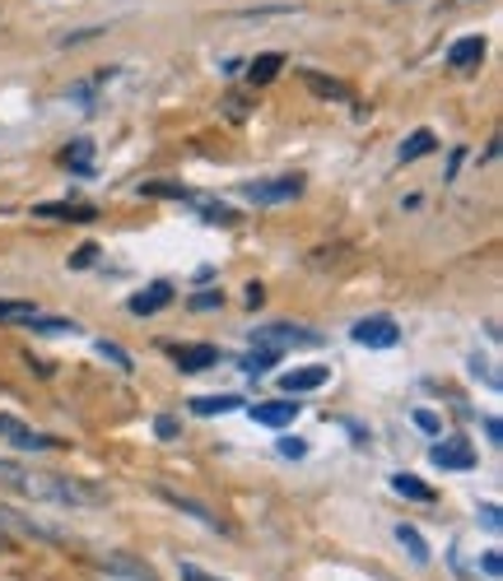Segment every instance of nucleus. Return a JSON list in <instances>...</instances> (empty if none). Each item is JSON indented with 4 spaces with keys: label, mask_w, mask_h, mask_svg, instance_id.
Returning <instances> with one entry per match:
<instances>
[{
    "label": "nucleus",
    "mask_w": 503,
    "mask_h": 581,
    "mask_svg": "<svg viewBox=\"0 0 503 581\" xmlns=\"http://www.w3.org/2000/svg\"><path fill=\"white\" fill-rule=\"evenodd\" d=\"M219 303H224L219 293H196V298H192V307H196V312H205V307H219Z\"/></svg>",
    "instance_id": "25"
},
{
    "label": "nucleus",
    "mask_w": 503,
    "mask_h": 581,
    "mask_svg": "<svg viewBox=\"0 0 503 581\" xmlns=\"http://www.w3.org/2000/svg\"><path fill=\"white\" fill-rule=\"evenodd\" d=\"M415 424H420L424 433H439V419H433L429 410H420V414H415Z\"/></svg>",
    "instance_id": "28"
},
{
    "label": "nucleus",
    "mask_w": 503,
    "mask_h": 581,
    "mask_svg": "<svg viewBox=\"0 0 503 581\" xmlns=\"http://www.w3.org/2000/svg\"><path fill=\"white\" fill-rule=\"evenodd\" d=\"M303 191V178H275V182H252L242 186V196L256 205H275V201H294Z\"/></svg>",
    "instance_id": "5"
},
{
    "label": "nucleus",
    "mask_w": 503,
    "mask_h": 581,
    "mask_svg": "<svg viewBox=\"0 0 503 581\" xmlns=\"http://www.w3.org/2000/svg\"><path fill=\"white\" fill-rule=\"evenodd\" d=\"M396 540H402L406 549H410V558H415V562H420V568H424V562H429V549H424L420 531H415V525H396Z\"/></svg>",
    "instance_id": "17"
},
{
    "label": "nucleus",
    "mask_w": 503,
    "mask_h": 581,
    "mask_svg": "<svg viewBox=\"0 0 503 581\" xmlns=\"http://www.w3.org/2000/svg\"><path fill=\"white\" fill-rule=\"evenodd\" d=\"M38 215L43 219H94V209L89 205H38Z\"/></svg>",
    "instance_id": "15"
},
{
    "label": "nucleus",
    "mask_w": 503,
    "mask_h": 581,
    "mask_svg": "<svg viewBox=\"0 0 503 581\" xmlns=\"http://www.w3.org/2000/svg\"><path fill=\"white\" fill-rule=\"evenodd\" d=\"M396 340H402V330H396L392 316H363L355 326V344H363V349H392Z\"/></svg>",
    "instance_id": "2"
},
{
    "label": "nucleus",
    "mask_w": 503,
    "mask_h": 581,
    "mask_svg": "<svg viewBox=\"0 0 503 581\" xmlns=\"http://www.w3.org/2000/svg\"><path fill=\"white\" fill-rule=\"evenodd\" d=\"M303 80H308V89L322 94V98H350V89H345V84L326 80V75H312V70H303Z\"/></svg>",
    "instance_id": "16"
},
{
    "label": "nucleus",
    "mask_w": 503,
    "mask_h": 581,
    "mask_svg": "<svg viewBox=\"0 0 503 581\" xmlns=\"http://www.w3.org/2000/svg\"><path fill=\"white\" fill-rule=\"evenodd\" d=\"M433 145H439V140H433V131H415L406 145H402V164H410V158H424V154H433Z\"/></svg>",
    "instance_id": "14"
},
{
    "label": "nucleus",
    "mask_w": 503,
    "mask_h": 581,
    "mask_svg": "<svg viewBox=\"0 0 503 581\" xmlns=\"http://www.w3.org/2000/svg\"><path fill=\"white\" fill-rule=\"evenodd\" d=\"M172 359H178L182 373H205L211 363H219V349L215 344H178V349H172Z\"/></svg>",
    "instance_id": "8"
},
{
    "label": "nucleus",
    "mask_w": 503,
    "mask_h": 581,
    "mask_svg": "<svg viewBox=\"0 0 503 581\" xmlns=\"http://www.w3.org/2000/svg\"><path fill=\"white\" fill-rule=\"evenodd\" d=\"M271 363H275V354H271V349H256V354H248V359H242V373L262 377V373H271Z\"/></svg>",
    "instance_id": "21"
},
{
    "label": "nucleus",
    "mask_w": 503,
    "mask_h": 581,
    "mask_svg": "<svg viewBox=\"0 0 503 581\" xmlns=\"http://www.w3.org/2000/svg\"><path fill=\"white\" fill-rule=\"evenodd\" d=\"M484 433H490V443H503V437H499V433H503L499 419H484Z\"/></svg>",
    "instance_id": "31"
},
{
    "label": "nucleus",
    "mask_w": 503,
    "mask_h": 581,
    "mask_svg": "<svg viewBox=\"0 0 503 581\" xmlns=\"http://www.w3.org/2000/svg\"><path fill=\"white\" fill-rule=\"evenodd\" d=\"M33 316H38V307H33V303H14V298L0 303V322H33Z\"/></svg>",
    "instance_id": "19"
},
{
    "label": "nucleus",
    "mask_w": 503,
    "mask_h": 581,
    "mask_svg": "<svg viewBox=\"0 0 503 581\" xmlns=\"http://www.w3.org/2000/svg\"><path fill=\"white\" fill-rule=\"evenodd\" d=\"M28 326L33 330H47V336H57V330H75V322H61V316H33Z\"/></svg>",
    "instance_id": "22"
},
{
    "label": "nucleus",
    "mask_w": 503,
    "mask_h": 581,
    "mask_svg": "<svg viewBox=\"0 0 503 581\" xmlns=\"http://www.w3.org/2000/svg\"><path fill=\"white\" fill-rule=\"evenodd\" d=\"M429 461L443 465V470H471L476 465V451H471V443H466V437H443V443L429 451Z\"/></svg>",
    "instance_id": "4"
},
{
    "label": "nucleus",
    "mask_w": 503,
    "mask_h": 581,
    "mask_svg": "<svg viewBox=\"0 0 503 581\" xmlns=\"http://www.w3.org/2000/svg\"><path fill=\"white\" fill-rule=\"evenodd\" d=\"M326 377H332V367H294V373L280 377V386L289 396H299V391H318Z\"/></svg>",
    "instance_id": "9"
},
{
    "label": "nucleus",
    "mask_w": 503,
    "mask_h": 581,
    "mask_svg": "<svg viewBox=\"0 0 503 581\" xmlns=\"http://www.w3.org/2000/svg\"><path fill=\"white\" fill-rule=\"evenodd\" d=\"M252 419L266 428H285L299 419V400H266V404H252Z\"/></svg>",
    "instance_id": "7"
},
{
    "label": "nucleus",
    "mask_w": 503,
    "mask_h": 581,
    "mask_svg": "<svg viewBox=\"0 0 503 581\" xmlns=\"http://www.w3.org/2000/svg\"><path fill=\"white\" fill-rule=\"evenodd\" d=\"M0 484L20 488L28 498H51V503H103V488H84L75 480H38V474H24L10 461H0Z\"/></svg>",
    "instance_id": "1"
},
{
    "label": "nucleus",
    "mask_w": 503,
    "mask_h": 581,
    "mask_svg": "<svg viewBox=\"0 0 503 581\" xmlns=\"http://www.w3.org/2000/svg\"><path fill=\"white\" fill-rule=\"evenodd\" d=\"M280 65H285V57H275V51H271V57H256L252 61V84L275 80V75H280Z\"/></svg>",
    "instance_id": "18"
},
{
    "label": "nucleus",
    "mask_w": 503,
    "mask_h": 581,
    "mask_svg": "<svg viewBox=\"0 0 503 581\" xmlns=\"http://www.w3.org/2000/svg\"><path fill=\"white\" fill-rule=\"evenodd\" d=\"M168 303H172V285H164V279H159V285H149L145 293L131 298V312H135V316H149V312H159V307H168Z\"/></svg>",
    "instance_id": "10"
},
{
    "label": "nucleus",
    "mask_w": 503,
    "mask_h": 581,
    "mask_svg": "<svg viewBox=\"0 0 503 581\" xmlns=\"http://www.w3.org/2000/svg\"><path fill=\"white\" fill-rule=\"evenodd\" d=\"M182 581H224V577H211V572H201V568H192V562H187V568H182Z\"/></svg>",
    "instance_id": "26"
},
{
    "label": "nucleus",
    "mask_w": 503,
    "mask_h": 581,
    "mask_svg": "<svg viewBox=\"0 0 503 581\" xmlns=\"http://www.w3.org/2000/svg\"><path fill=\"white\" fill-rule=\"evenodd\" d=\"M164 498H168L172 507H182V512H192V517H196V521H205V525H219V521H215L211 512H205V507H201V503H192V498H182V493H164Z\"/></svg>",
    "instance_id": "20"
},
{
    "label": "nucleus",
    "mask_w": 503,
    "mask_h": 581,
    "mask_svg": "<svg viewBox=\"0 0 503 581\" xmlns=\"http://www.w3.org/2000/svg\"><path fill=\"white\" fill-rule=\"evenodd\" d=\"M484 61V43L480 38H462L453 43V51H447V65H457V70H471Z\"/></svg>",
    "instance_id": "11"
},
{
    "label": "nucleus",
    "mask_w": 503,
    "mask_h": 581,
    "mask_svg": "<svg viewBox=\"0 0 503 581\" xmlns=\"http://www.w3.org/2000/svg\"><path fill=\"white\" fill-rule=\"evenodd\" d=\"M280 451H285V456H303L308 447H303V443H294V437H285V443H280Z\"/></svg>",
    "instance_id": "29"
},
{
    "label": "nucleus",
    "mask_w": 503,
    "mask_h": 581,
    "mask_svg": "<svg viewBox=\"0 0 503 581\" xmlns=\"http://www.w3.org/2000/svg\"><path fill=\"white\" fill-rule=\"evenodd\" d=\"M256 344H262V349H271V354H280V349H294V344H318V336H312V330H299V326H262V330H256V336H252Z\"/></svg>",
    "instance_id": "3"
},
{
    "label": "nucleus",
    "mask_w": 503,
    "mask_h": 581,
    "mask_svg": "<svg viewBox=\"0 0 503 581\" xmlns=\"http://www.w3.org/2000/svg\"><path fill=\"white\" fill-rule=\"evenodd\" d=\"M98 349H103V359H112L117 367H131V359H127V349H117V344H108V340H103Z\"/></svg>",
    "instance_id": "24"
},
{
    "label": "nucleus",
    "mask_w": 503,
    "mask_h": 581,
    "mask_svg": "<svg viewBox=\"0 0 503 581\" xmlns=\"http://www.w3.org/2000/svg\"><path fill=\"white\" fill-rule=\"evenodd\" d=\"M233 410H242V396H196V400H192V414H201V419H211V414H233Z\"/></svg>",
    "instance_id": "12"
},
{
    "label": "nucleus",
    "mask_w": 503,
    "mask_h": 581,
    "mask_svg": "<svg viewBox=\"0 0 503 581\" xmlns=\"http://www.w3.org/2000/svg\"><path fill=\"white\" fill-rule=\"evenodd\" d=\"M154 428H159V437H172V433H178V424H172L168 414H164V419H159V424H154Z\"/></svg>",
    "instance_id": "30"
},
{
    "label": "nucleus",
    "mask_w": 503,
    "mask_h": 581,
    "mask_svg": "<svg viewBox=\"0 0 503 581\" xmlns=\"http://www.w3.org/2000/svg\"><path fill=\"white\" fill-rule=\"evenodd\" d=\"M480 521H484V531H494V535H499L503 517H499V507H494V503H484V507H480Z\"/></svg>",
    "instance_id": "23"
},
{
    "label": "nucleus",
    "mask_w": 503,
    "mask_h": 581,
    "mask_svg": "<svg viewBox=\"0 0 503 581\" xmlns=\"http://www.w3.org/2000/svg\"><path fill=\"white\" fill-rule=\"evenodd\" d=\"M480 568H484V577H490V581H499V568H503V562H499V554H484Z\"/></svg>",
    "instance_id": "27"
},
{
    "label": "nucleus",
    "mask_w": 503,
    "mask_h": 581,
    "mask_svg": "<svg viewBox=\"0 0 503 581\" xmlns=\"http://www.w3.org/2000/svg\"><path fill=\"white\" fill-rule=\"evenodd\" d=\"M392 488L402 493V498H415V503H433V488H429V484H420V480H415V474H396V480H392Z\"/></svg>",
    "instance_id": "13"
},
{
    "label": "nucleus",
    "mask_w": 503,
    "mask_h": 581,
    "mask_svg": "<svg viewBox=\"0 0 503 581\" xmlns=\"http://www.w3.org/2000/svg\"><path fill=\"white\" fill-rule=\"evenodd\" d=\"M0 437H10V443H14V447H24V451H51V447H57L51 437L33 433L28 424H20V419H10V414H0Z\"/></svg>",
    "instance_id": "6"
}]
</instances>
